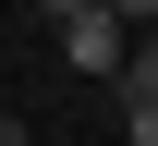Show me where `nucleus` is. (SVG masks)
Here are the masks:
<instances>
[{
	"label": "nucleus",
	"mask_w": 158,
	"mask_h": 146,
	"mask_svg": "<svg viewBox=\"0 0 158 146\" xmlns=\"http://www.w3.org/2000/svg\"><path fill=\"white\" fill-rule=\"evenodd\" d=\"M61 61H73L85 85H122V73H134V24H122V12H85V24H61Z\"/></svg>",
	"instance_id": "nucleus-1"
},
{
	"label": "nucleus",
	"mask_w": 158,
	"mask_h": 146,
	"mask_svg": "<svg viewBox=\"0 0 158 146\" xmlns=\"http://www.w3.org/2000/svg\"><path fill=\"white\" fill-rule=\"evenodd\" d=\"M122 110H158V24L134 37V73H122Z\"/></svg>",
	"instance_id": "nucleus-2"
},
{
	"label": "nucleus",
	"mask_w": 158,
	"mask_h": 146,
	"mask_svg": "<svg viewBox=\"0 0 158 146\" xmlns=\"http://www.w3.org/2000/svg\"><path fill=\"white\" fill-rule=\"evenodd\" d=\"M37 12H49V37H61V24H85V12H110V0H37Z\"/></svg>",
	"instance_id": "nucleus-3"
},
{
	"label": "nucleus",
	"mask_w": 158,
	"mask_h": 146,
	"mask_svg": "<svg viewBox=\"0 0 158 146\" xmlns=\"http://www.w3.org/2000/svg\"><path fill=\"white\" fill-rule=\"evenodd\" d=\"M122 146H158V110H122Z\"/></svg>",
	"instance_id": "nucleus-4"
},
{
	"label": "nucleus",
	"mask_w": 158,
	"mask_h": 146,
	"mask_svg": "<svg viewBox=\"0 0 158 146\" xmlns=\"http://www.w3.org/2000/svg\"><path fill=\"white\" fill-rule=\"evenodd\" d=\"M110 12H122V24H134V37H146V24H158V0H110Z\"/></svg>",
	"instance_id": "nucleus-5"
},
{
	"label": "nucleus",
	"mask_w": 158,
	"mask_h": 146,
	"mask_svg": "<svg viewBox=\"0 0 158 146\" xmlns=\"http://www.w3.org/2000/svg\"><path fill=\"white\" fill-rule=\"evenodd\" d=\"M0 146H37V134H24V122H0Z\"/></svg>",
	"instance_id": "nucleus-6"
}]
</instances>
